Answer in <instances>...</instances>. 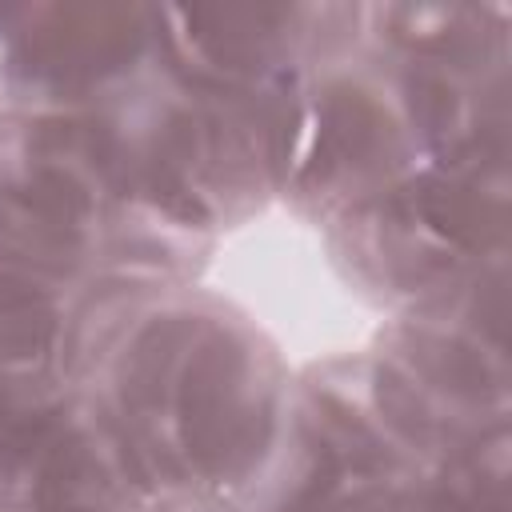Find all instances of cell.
I'll return each mask as SVG.
<instances>
[{
  "instance_id": "6da1fadb",
  "label": "cell",
  "mask_w": 512,
  "mask_h": 512,
  "mask_svg": "<svg viewBox=\"0 0 512 512\" xmlns=\"http://www.w3.org/2000/svg\"><path fill=\"white\" fill-rule=\"evenodd\" d=\"M64 376L108 420L156 504H244L292 400L280 344L200 284H104L84 296L64 332Z\"/></svg>"
},
{
  "instance_id": "7a4b0ae2",
  "label": "cell",
  "mask_w": 512,
  "mask_h": 512,
  "mask_svg": "<svg viewBox=\"0 0 512 512\" xmlns=\"http://www.w3.org/2000/svg\"><path fill=\"white\" fill-rule=\"evenodd\" d=\"M508 140L420 164L324 228L336 276L368 304L408 312L508 264Z\"/></svg>"
},
{
  "instance_id": "3957f363",
  "label": "cell",
  "mask_w": 512,
  "mask_h": 512,
  "mask_svg": "<svg viewBox=\"0 0 512 512\" xmlns=\"http://www.w3.org/2000/svg\"><path fill=\"white\" fill-rule=\"evenodd\" d=\"M364 352L376 412L424 456L448 460L508 432V264L392 312Z\"/></svg>"
},
{
  "instance_id": "277c9868",
  "label": "cell",
  "mask_w": 512,
  "mask_h": 512,
  "mask_svg": "<svg viewBox=\"0 0 512 512\" xmlns=\"http://www.w3.org/2000/svg\"><path fill=\"white\" fill-rule=\"evenodd\" d=\"M424 460L372 404L364 352L304 364L276 456L244 500L248 512H416Z\"/></svg>"
},
{
  "instance_id": "5b68a950",
  "label": "cell",
  "mask_w": 512,
  "mask_h": 512,
  "mask_svg": "<svg viewBox=\"0 0 512 512\" xmlns=\"http://www.w3.org/2000/svg\"><path fill=\"white\" fill-rule=\"evenodd\" d=\"M428 164L416 124L380 52L360 36L320 60L288 116L276 200L304 224L328 228L352 204Z\"/></svg>"
},
{
  "instance_id": "8992f818",
  "label": "cell",
  "mask_w": 512,
  "mask_h": 512,
  "mask_svg": "<svg viewBox=\"0 0 512 512\" xmlns=\"http://www.w3.org/2000/svg\"><path fill=\"white\" fill-rule=\"evenodd\" d=\"M156 496L64 372L0 368V512H152Z\"/></svg>"
},
{
  "instance_id": "52a82bcc",
  "label": "cell",
  "mask_w": 512,
  "mask_h": 512,
  "mask_svg": "<svg viewBox=\"0 0 512 512\" xmlns=\"http://www.w3.org/2000/svg\"><path fill=\"white\" fill-rule=\"evenodd\" d=\"M160 56V4L52 0L0 12V116L96 112Z\"/></svg>"
},
{
  "instance_id": "ba28073f",
  "label": "cell",
  "mask_w": 512,
  "mask_h": 512,
  "mask_svg": "<svg viewBox=\"0 0 512 512\" xmlns=\"http://www.w3.org/2000/svg\"><path fill=\"white\" fill-rule=\"evenodd\" d=\"M512 436H496L472 452L428 468L416 512H512Z\"/></svg>"
},
{
  "instance_id": "9c48e42d",
  "label": "cell",
  "mask_w": 512,
  "mask_h": 512,
  "mask_svg": "<svg viewBox=\"0 0 512 512\" xmlns=\"http://www.w3.org/2000/svg\"><path fill=\"white\" fill-rule=\"evenodd\" d=\"M152 512H248V508L232 500H164Z\"/></svg>"
}]
</instances>
